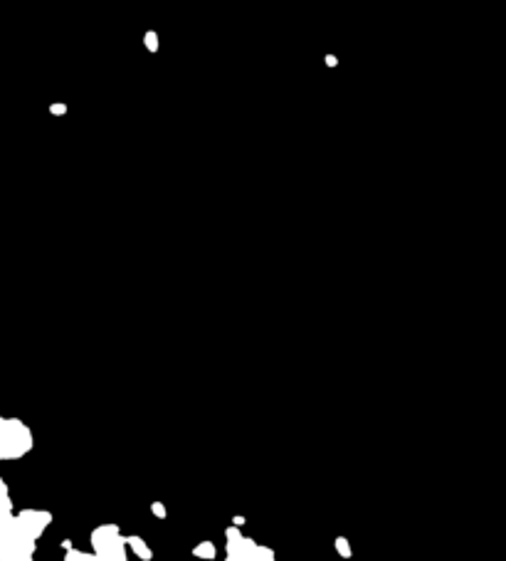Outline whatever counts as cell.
<instances>
[{
    "label": "cell",
    "instance_id": "cell-1",
    "mask_svg": "<svg viewBox=\"0 0 506 561\" xmlns=\"http://www.w3.org/2000/svg\"><path fill=\"white\" fill-rule=\"evenodd\" d=\"M30 431L20 420L0 418V460H15L30 450Z\"/></svg>",
    "mask_w": 506,
    "mask_h": 561
},
{
    "label": "cell",
    "instance_id": "cell-2",
    "mask_svg": "<svg viewBox=\"0 0 506 561\" xmlns=\"http://www.w3.org/2000/svg\"><path fill=\"white\" fill-rule=\"evenodd\" d=\"M227 561H274V556L267 549L250 544V542H240V537H235V544L230 542V559Z\"/></svg>",
    "mask_w": 506,
    "mask_h": 561
},
{
    "label": "cell",
    "instance_id": "cell-4",
    "mask_svg": "<svg viewBox=\"0 0 506 561\" xmlns=\"http://www.w3.org/2000/svg\"><path fill=\"white\" fill-rule=\"evenodd\" d=\"M52 112H55V114H62V112H64V107H62V104H57V107H55V104H52Z\"/></svg>",
    "mask_w": 506,
    "mask_h": 561
},
{
    "label": "cell",
    "instance_id": "cell-3",
    "mask_svg": "<svg viewBox=\"0 0 506 561\" xmlns=\"http://www.w3.org/2000/svg\"><path fill=\"white\" fill-rule=\"evenodd\" d=\"M146 47L151 52H156L158 50V35L156 33H146Z\"/></svg>",
    "mask_w": 506,
    "mask_h": 561
}]
</instances>
